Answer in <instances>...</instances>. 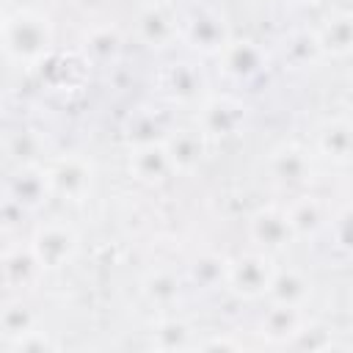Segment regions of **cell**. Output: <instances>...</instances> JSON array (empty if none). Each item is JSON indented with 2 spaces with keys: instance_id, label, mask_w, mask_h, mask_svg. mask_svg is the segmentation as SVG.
<instances>
[{
  "instance_id": "obj_24",
  "label": "cell",
  "mask_w": 353,
  "mask_h": 353,
  "mask_svg": "<svg viewBox=\"0 0 353 353\" xmlns=\"http://www.w3.org/2000/svg\"><path fill=\"white\" fill-rule=\"evenodd\" d=\"M168 135V127L165 121L160 119L157 110L152 108H138L127 116V124H124V138L130 146H141V143H154V141H163Z\"/></svg>"
},
{
  "instance_id": "obj_30",
  "label": "cell",
  "mask_w": 353,
  "mask_h": 353,
  "mask_svg": "<svg viewBox=\"0 0 353 353\" xmlns=\"http://www.w3.org/2000/svg\"><path fill=\"white\" fill-rule=\"evenodd\" d=\"M328 232H331L334 245H336L342 254H353V201L345 204V207H339V210L331 215Z\"/></svg>"
},
{
  "instance_id": "obj_14",
  "label": "cell",
  "mask_w": 353,
  "mask_h": 353,
  "mask_svg": "<svg viewBox=\"0 0 353 353\" xmlns=\"http://www.w3.org/2000/svg\"><path fill=\"white\" fill-rule=\"evenodd\" d=\"M207 135L201 132V127H176V130H168V135L163 138L165 149H168V157L174 163V171L176 174H193L201 160L207 157Z\"/></svg>"
},
{
  "instance_id": "obj_13",
  "label": "cell",
  "mask_w": 353,
  "mask_h": 353,
  "mask_svg": "<svg viewBox=\"0 0 353 353\" xmlns=\"http://www.w3.org/2000/svg\"><path fill=\"white\" fill-rule=\"evenodd\" d=\"M6 196L14 199L19 207L28 210H39L50 196H52V185L47 176V165L33 163V165H17L14 174L8 176L6 185Z\"/></svg>"
},
{
  "instance_id": "obj_11",
  "label": "cell",
  "mask_w": 353,
  "mask_h": 353,
  "mask_svg": "<svg viewBox=\"0 0 353 353\" xmlns=\"http://www.w3.org/2000/svg\"><path fill=\"white\" fill-rule=\"evenodd\" d=\"M248 237L259 248H265V251H281V248H287L295 240V232H292V223H290L287 210L279 207V204L259 207L248 218Z\"/></svg>"
},
{
  "instance_id": "obj_18",
  "label": "cell",
  "mask_w": 353,
  "mask_h": 353,
  "mask_svg": "<svg viewBox=\"0 0 353 353\" xmlns=\"http://www.w3.org/2000/svg\"><path fill=\"white\" fill-rule=\"evenodd\" d=\"M312 292H314V284L303 270H298V268H276V276H273L270 290H268V301L303 309L309 303Z\"/></svg>"
},
{
  "instance_id": "obj_19",
  "label": "cell",
  "mask_w": 353,
  "mask_h": 353,
  "mask_svg": "<svg viewBox=\"0 0 353 353\" xmlns=\"http://www.w3.org/2000/svg\"><path fill=\"white\" fill-rule=\"evenodd\" d=\"M306 325V314L298 306L270 303V309L259 320V334L273 345H290L292 336Z\"/></svg>"
},
{
  "instance_id": "obj_15",
  "label": "cell",
  "mask_w": 353,
  "mask_h": 353,
  "mask_svg": "<svg viewBox=\"0 0 353 353\" xmlns=\"http://www.w3.org/2000/svg\"><path fill=\"white\" fill-rule=\"evenodd\" d=\"M44 273L41 262L36 259L30 243H19V245H6L3 248V284L8 292H22L30 290L39 276Z\"/></svg>"
},
{
  "instance_id": "obj_23",
  "label": "cell",
  "mask_w": 353,
  "mask_h": 353,
  "mask_svg": "<svg viewBox=\"0 0 353 353\" xmlns=\"http://www.w3.org/2000/svg\"><path fill=\"white\" fill-rule=\"evenodd\" d=\"M229 256H223L221 251H199L190 262H188V279L193 287L199 290H218L226 287V276H229Z\"/></svg>"
},
{
  "instance_id": "obj_29",
  "label": "cell",
  "mask_w": 353,
  "mask_h": 353,
  "mask_svg": "<svg viewBox=\"0 0 353 353\" xmlns=\"http://www.w3.org/2000/svg\"><path fill=\"white\" fill-rule=\"evenodd\" d=\"M290 347H298V350H328V347H336V342H334V328H328V325H323V323L306 320V325L292 336Z\"/></svg>"
},
{
  "instance_id": "obj_31",
  "label": "cell",
  "mask_w": 353,
  "mask_h": 353,
  "mask_svg": "<svg viewBox=\"0 0 353 353\" xmlns=\"http://www.w3.org/2000/svg\"><path fill=\"white\" fill-rule=\"evenodd\" d=\"M8 347H11L14 353H47V350H58V342H55L47 331L33 328V331H28L25 336L14 339Z\"/></svg>"
},
{
  "instance_id": "obj_17",
  "label": "cell",
  "mask_w": 353,
  "mask_h": 353,
  "mask_svg": "<svg viewBox=\"0 0 353 353\" xmlns=\"http://www.w3.org/2000/svg\"><path fill=\"white\" fill-rule=\"evenodd\" d=\"M284 210H287V215H290V223H292L295 237H303V240L317 237V234L331 223L325 204H323L317 196H312V193L295 196L290 204H284Z\"/></svg>"
},
{
  "instance_id": "obj_33",
  "label": "cell",
  "mask_w": 353,
  "mask_h": 353,
  "mask_svg": "<svg viewBox=\"0 0 353 353\" xmlns=\"http://www.w3.org/2000/svg\"><path fill=\"white\" fill-rule=\"evenodd\" d=\"M72 3H74L77 8H83V11H91V14H94V11H102L105 6H110L113 0H72Z\"/></svg>"
},
{
  "instance_id": "obj_10",
  "label": "cell",
  "mask_w": 353,
  "mask_h": 353,
  "mask_svg": "<svg viewBox=\"0 0 353 353\" xmlns=\"http://www.w3.org/2000/svg\"><path fill=\"white\" fill-rule=\"evenodd\" d=\"M179 22H182V17H176L168 6L149 3L135 17V36L141 44H146L152 50H163V47H171L176 39H182Z\"/></svg>"
},
{
  "instance_id": "obj_4",
  "label": "cell",
  "mask_w": 353,
  "mask_h": 353,
  "mask_svg": "<svg viewBox=\"0 0 353 353\" xmlns=\"http://www.w3.org/2000/svg\"><path fill=\"white\" fill-rule=\"evenodd\" d=\"M157 91L165 102L171 105H182V108H193L201 105L207 97V77L201 72L199 63L193 61H168L160 66L157 72Z\"/></svg>"
},
{
  "instance_id": "obj_34",
  "label": "cell",
  "mask_w": 353,
  "mask_h": 353,
  "mask_svg": "<svg viewBox=\"0 0 353 353\" xmlns=\"http://www.w3.org/2000/svg\"><path fill=\"white\" fill-rule=\"evenodd\" d=\"M347 301H350V312H353V287H350V295H347Z\"/></svg>"
},
{
  "instance_id": "obj_32",
  "label": "cell",
  "mask_w": 353,
  "mask_h": 353,
  "mask_svg": "<svg viewBox=\"0 0 353 353\" xmlns=\"http://www.w3.org/2000/svg\"><path fill=\"white\" fill-rule=\"evenodd\" d=\"M199 347H207V350H212V347H229V350H240V347H243V342L223 336V339H207V342H201Z\"/></svg>"
},
{
  "instance_id": "obj_20",
  "label": "cell",
  "mask_w": 353,
  "mask_h": 353,
  "mask_svg": "<svg viewBox=\"0 0 353 353\" xmlns=\"http://www.w3.org/2000/svg\"><path fill=\"white\" fill-rule=\"evenodd\" d=\"M141 295L154 309H174L182 298V279L171 268H154L141 279Z\"/></svg>"
},
{
  "instance_id": "obj_2",
  "label": "cell",
  "mask_w": 353,
  "mask_h": 353,
  "mask_svg": "<svg viewBox=\"0 0 353 353\" xmlns=\"http://www.w3.org/2000/svg\"><path fill=\"white\" fill-rule=\"evenodd\" d=\"M28 243H30V248H33V254L44 270L66 268L80 251L77 229L61 218H52V221H44L41 226H36Z\"/></svg>"
},
{
  "instance_id": "obj_28",
  "label": "cell",
  "mask_w": 353,
  "mask_h": 353,
  "mask_svg": "<svg viewBox=\"0 0 353 353\" xmlns=\"http://www.w3.org/2000/svg\"><path fill=\"white\" fill-rule=\"evenodd\" d=\"M323 55V47L317 41L314 30H295L284 41V61H290L295 69H303L309 63H317Z\"/></svg>"
},
{
  "instance_id": "obj_26",
  "label": "cell",
  "mask_w": 353,
  "mask_h": 353,
  "mask_svg": "<svg viewBox=\"0 0 353 353\" xmlns=\"http://www.w3.org/2000/svg\"><path fill=\"white\" fill-rule=\"evenodd\" d=\"M193 328L188 320L182 317H160L154 325H152V347L157 350H188L193 347Z\"/></svg>"
},
{
  "instance_id": "obj_22",
  "label": "cell",
  "mask_w": 353,
  "mask_h": 353,
  "mask_svg": "<svg viewBox=\"0 0 353 353\" xmlns=\"http://www.w3.org/2000/svg\"><path fill=\"white\" fill-rule=\"evenodd\" d=\"M121 47H124V36H121L119 25H113V22L91 25V28L83 33V52H85V58H91V61L113 63V61L121 55Z\"/></svg>"
},
{
  "instance_id": "obj_5",
  "label": "cell",
  "mask_w": 353,
  "mask_h": 353,
  "mask_svg": "<svg viewBox=\"0 0 353 353\" xmlns=\"http://www.w3.org/2000/svg\"><path fill=\"white\" fill-rule=\"evenodd\" d=\"M47 165V176L52 185V196L63 201H85L94 190V163L83 154H58Z\"/></svg>"
},
{
  "instance_id": "obj_25",
  "label": "cell",
  "mask_w": 353,
  "mask_h": 353,
  "mask_svg": "<svg viewBox=\"0 0 353 353\" xmlns=\"http://www.w3.org/2000/svg\"><path fill=\"white\" fill-rule=\"evenodd\" d=\"M44 149H47V143H44L41 132L33 130V127H19V130H8L6 132V154L17 165L41 163V152Z\"/></svg>"
},
{
  "instance_id": "obj_16",
  "label": "cell",
  "mask_w": 353,
  "mask_h": 353,
  "mask_svg": "<svg viewBox=\"0 0 353 353\" xmlns=\"http://www.w3.org/2000/svg\"><path fill=\"white\" fill-rule=\"evenodd\" d=\"M314 146L331 163H350L353 160V121L345 116L325 119L314 132Z\"/></svg>"
},
{
  "instance_id": "obj_1",
  "label": "cell",
  "mask_w": 353,
  "mask_h": 353,
  "mask_svg": "<svg viewBox=\"0 0 353 353\" xmlns=\"http://www.w3.org/2000/svg\"><path fill=\"white\" fill-rule=\"evenodd\" d=\"M55 30L47 14L22 6L3 19V52L17 66H41L52 52Z\"/></svg>"
},
{
  "instance_id": "obj_6",
  "label": "cell",
  "mask_w": 353,
  "mask_h": 353,
  "mask_svg": "<svg viewBox=\"0 0 353 353\" xmlns=\"http://www.w3.org/2000/svg\"><path fill=\"white\" fill-rule=\"evenodd\" d=\"M179 28H182V39L201 55H218L232 39L223 14L212 6H204V3L188 8Z\"/></svg>"
},
{
  "instance_id": "obj_21",
  "label": "cell",
  "mask_w": 353,
  "mask_h": 353,
  "mask_svg": "<svg viewBox=\"0 0 353 353\" xmlns=\"http://www.w3.org/2000/svg\"><path fill=\"white\" fill-rule=\"evenodd\" d=\"M314 33L323 47V55H331V58L353 55V14L350 11L331 14Z\"/></svg>"
},
{
  "instance_id": "obj_12",
  "label": "cell",
  "mask_w": 353,
  "mask_h": 353,
  "mask_svg": "<svg viewBox=\"0 0 353 353\" xmlns=\"http://www.w3.org/2000/svg\"><path fill=\"white\" fill-rule=\"evenodd\" d=\"M127 171L135 182L141 185H163L168 176H174V163L168 157V149L163 141H154V143H141V146H130V154H127Z\"/></svg>"
},
{
  "instance_id": "obj_8",
  "label": "cell",
  "mask_w": 353,
  "mask_h": 353,
  "mask_svg": "<svg viewBox=\"0 0 353 353\" xmlns=\"http://www.w3.org/2000/svg\"><path fill=\"white\" fill-rule=\"evenodd\" d=\"M268 174L281 188H306L314 179V160L301 143L284 141L268 154Z\"/></svg>"
},
{
  "instance_id": "obj_27",
  "label": "cell",
  "mask_w": 353,
  "mask_h": 353,
  "mask_svg": "<svg viewBox=\"0 0 353 353\" xmlns=\"http://www.w3.org/2000/svg\"><path fill=\"white\" fill-rule=\"evenodd\" d=\"M0 328H3V339L11 345L14 339L39 328V320H36L33 309L28 303H22V298H8L0 312Z\"/></svg>"
},
{
  "instance_id": "obj_7",
  "label": "cell",
  "mask_w": 353,
  "mask_h": 353,
  "mask_svg": "<svg viewBox=\"0 0 353 353\" xmlns=\"http://www.w3.org/2000/svg\"><path fill=\"white\" fill-rule=\"evenodd\" d=\"M248 124V105L240 99L223 94V97H207L199 105V127L207 138H232L240 135Z\"/></svg>"
},
{
  "instance_id": "obj_3",
  "label": "cell",
  "mask_w": 353,
  "mask_h": 353,
  "mask_svg": "<svg viewBox=\"0 0 353 353\" xmlns=\"http://www.w3.org/2000/svg\"><path fill=\"white\" fill-rule=\"evenodd\" d=\"M276 276V262L265 251H248L229 262L226 290L240 301H259L268 298L270 281Z\"/></svg>"
},
{
  "instance_id": "obj_9",
  "label": "cell",
  "mask_w": 353,
  "mask_h": 353,
  "mask_svg": "<svg viewBox=\"0 0 353 353\" xmlns=\"http://www.w3.org/2000/svg\"><path fill=\"white\" fill-rule=\"evenodd\" d=\"M221 61V72L229 80L245 83L259 77L268 69V50L262 44H256L254 39H229V44L218 52Z\"/></svg>"
}]
</instances>
